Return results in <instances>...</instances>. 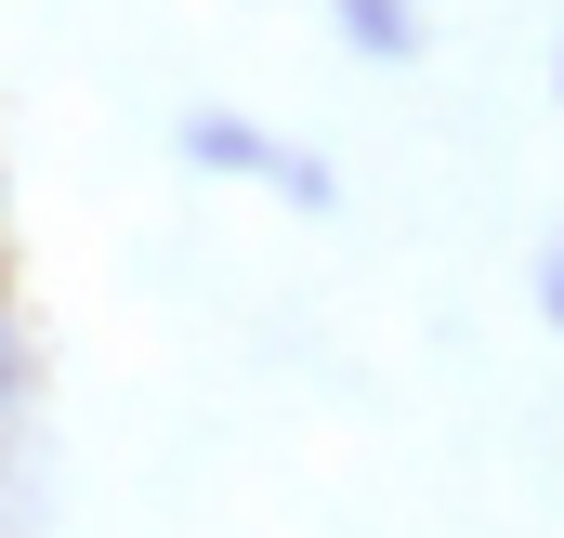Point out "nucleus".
<instances>
[{"label": "nucleus", "instance_id": "2", "mask_svg": "<svg viewBox=\"0 0 564 538\" xmlns=\"http://www.w3.org/2000/svg\"><path fill=\"white\" fill-rule=\"evenodd\" d=\"M328 26H341V53H368V66H408V53H421V0H328Z\"/></svg>", "mask_w": 564, "mask_h": 538}, {"label": "nucleus", "instance_id": "3", "mask_svg": "<svg viewBox=\"0 0 564 538\" xmlns=\"http://www.w3.org/2000/svg\"><path fill=\"white\" fill-rule=\"evenodd\" d=\"M539 329H552V342H564V224H552V237H539Z\"/></svg>", "mask_w": 564, "mask_h": 538}, {"label": "nucleus", "instance_id": "4", "mask_svg": "<svg viewBox=\"0 0 564 538\" xmlns=\"http://www.w3.org/2000/svg\"><path fill=\"white\" fill-rule=\"evenodd\" d=\"M552 106H564V26H552Z\"/></svg>", "mask_w": 564, "mask_h": 538}, {"label": "nucleus", "instance_id": "1", "mask_svg": "<svg viewBox=\"0 0 564 538\" xmlns=\"http://www.w3.org/2000/svg\"><path fill=\"white\" fill-rule=\"evenodd\" d=\"M171 144H184V171H210V184H276L289 211H341V171L302 158V144H276L263 119H237V106H184Z\"/></svg>", "mask_w": 564, "mask_h": 538}, {"label": "nucleus", "instance_id": "5", "mask_svg": "<svg viewBox=\"0 0 564 538\" xmlns=\"http://www.w3.org/2000/svg\"><path fill=\"white\" fill-rule=\"evenodd\" d=\"M0 395H13V329H0Z\"/></svg>", "mask_w": 564, "mask_h": 538}]
</instances>
